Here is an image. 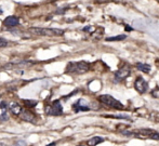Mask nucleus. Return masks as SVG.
Listing matches in <instances>:
<instances>
[{"mask_svg": "<svg viewBox=\"0 0 159 146\" xmlns=\"http://www.w3.org/2000/svg\"><path fill=\"white\" fill-rule=\"evenodd\" d=\"M23 103H24L25 106L28 108L36 107L37 104H38V102L35 101V100H23Z\"/></svg>", "mask_w": 159, "mask_h": 146, "instance_id": "nucleus-15", "label": "nucleus"}, {"mask_svg": "<svg viewBox=\"0 0 159 146\" xmlns=\"http://www.w3.org/2000/svg\"><path fill=\"white\" fill-rule=\"evenodd\" d=\"M122 134L127 135V136H132L136 137V139H142V140H155L159 141V132L155 131L153 129H138L132 132H127L122 131Z\"/></svg>", "mask_w": 159, "mask_h": 146, "instance_id": "nucleus-1", "label": "nucleus"}, {"mask_svg": "<svg viewBox=\"0 0 159 146\" xmlns=\"http://www.w3.org/2000/svg\"><path fill=\"white\" fill-rule=\"evenodd\" d=\"M75 93H77V90L76 91H74V92H72L69 95H67V96H64V98H70V96H73V95H75Z\"/></svg>", "mask_w": 159, "mask_h": 146, "instance_id": "nucleus-22", "label": "nucleus"}, {"mask_svg": "<svg viewBox=\"0 0 159 146\" xmlns=\"http://www.w3.org/2000/svg\"><path fill=\"white\" fill-rule=\"evenodd\" d=\"M157 1H158V2H159V0H157Z\"/></svg>", "mask_w": 159, "mask_h": 146, "instance_id": "nucleus-27", "label": "nucleus"}, {"mask_svg": "<svg viewBox=\"0 0 159 146\" xmlns=\"http://www.w3.org/2000/svg\"><path fill=\"white\" fill-rule=\"evenodd\" d=\"M1 13H2V10H1V9H0V14H1Z\"/></svg>", "mask_w": 159, "mask_h": 146, "instance_id": "nucleus-25", "label": "nucleus"}, {"mask_svg": "<svg viewBox=\"0 0 159 146\" xmlns=\"http://www.w3.org/2000/svg\"><path fill=\"white\" fill-rule=\"evenodd\" d=\"M78 146H84V145H78Z\"/></svg>", "mask_w": 159, "mask_h": 146, "instance_id": "nucleus-26", "label": "nucleus"}, {"mask_svg": "<svg viewBox=\"0 0 159 146\" xmlns=\"http://www.w3.org/2000/svg\"><path fill=\"white\" fill-rule=\"evenodd\" d=\"M134 88L138 93H145L147 91L148 84H147V82L145 81L144 78L138 77L134 81Z\"/></svg>", "mask_w": 159, "mask_h": 146, "instance_id": "nucleus-7", "label": "nucleus"}, {"mask_svg": "<svg viewBox=\"0 0 159 146\" xmlns=\"http://www.w3.org/2000/svg\"><path fill=\"white\" fill-rule=\"evenodd\" d=\"M10 112H11L14 116H18V115H21L23 110H22V107L20 104H18V103H12V104L10 105Z\"/></svg>", "mask_w": 159, "mask_h": 146, "instance_id": "nucleus-13", "label": "nucleus"}, {"mask_svg": "<svg viewBox=\"0 0 159 146\" xmlns=\"http://www.w3.org/2000/svg\"><path fill=\"white\" fill-rule=\"evenodd\" d=\"M99 101L104 104L107 107L114 108V109H123L125 106H123L121 103H120L118 100L114 98L111 95H108V94H104V95H100L99 96Z\"/></svg>", "mask_w": 159, "mask_h": 146, "instance_id": "nucleus-4", "label": "nucleus"}, {"mask_svg": "<svg viewBox=\"0 0 159 146\" xmlns=\"http://www.w3.org/2000/svg\"><path fill=\"white\" fill-rule=\"evenodd\" d=\"M103 117H106V118H117V119L130 120V117L128 116V115H103Z\"/></svg>", "mask_w": 159, "mask_h": 146, "instance_id": "nucleus-17", "label": "nucleus"}, {"mask_svg": "<svg viewBox=\"0 0 159 146\" xmlns=\"http://www.w3.org/2000/svg\"><path fill=\"white\" fill-rule=\"evenodd\" d=\"M73 109L75 113H79V112H88L90 109V106L87 103V101H84V98H80L73 105Z\"/></svg>", "mask_w": 159, "mask_h": 146, "instance_id": "nucleus-6", "label": "nucleus"}, {"mask_svg": "<svg viewBox=\"0 0 159 146\" xmlns=\"http://www.w3.org/2000/svg\"><path fill=\"white\" fill-rule=\"evenodd\" d=\"M90 69V64L88 62L81 61L77 63H69L66 67V73H77V74H84L89 72Z\"/></svg>", "mask_w": 159, "mask_h": 146, "instance_id": "nucleus-3", "label": "nucleus"}, {"mask_svg": "<svg viewBox=\"0 0 159 146\" xmlns=\"http://www.w3.org/2000/svg\"><path fill=\"white\" fill-rule=\"evenodd\" d=\"M90 29H91V26H87L84 28V32H88V30H90Z\"/></svg>", "mask_w": 159, "mask_h": 146, "instance_id": "nucleus-23", "label": "nucleus"}, {"mask_svg": "<svg viewBox=\"0 0 159 146\" xmlns=\"http://www.w3.org/2000/svg\"><path fill=\"white\" fill-rule=\"evenodd\" d=\"M9 119V115L7 114V112H3L1 115H0V120L1 121H6V120Z\"/></svg>", "mask_w": 159, "mask_h": 146, "instance_id": "nucleus-19", "label": "nucleus"}, {"mask_svg": "<svg viewBox=\"0 0 159 146\" xmlns=\"http://www.w3.org/2000/svg\"><path fill=\"white\" fill-rule=\"evenodd\" d=\"M33 65V62H29V61H21V62L18 63H9L2 67L4 69H13V68H25V67H28V66Z\"/></svg>", "mask_w": 159, "mask_h": 146, "instance_id": "nucleus-8", "label": "nucleus"}, {"mask_svg": "<svg viewBox=\"0 0 159 146\" xmlns=\"http://www.w3.org/2000/svg\"><path fill=\"white\" fill-rule=\"evenodd\" d=\"M135 66H136V68H138V70H141V72L145 73V74H148V73L150 72V66L148 65V64H144V63H136Z\"/></svg>", "mask_w": 159, "mask_h": 146, "instance_id": "nucleus-14", "label": "nucleus"}, {"mask_svg": "<svg viewBox=\"0 0 159 146\" xmlns=\"http://www.w3.org/2000/svg\"><path fill=\"white\" fill-rule=\"evenodd\" d=\"M127 38V35H118V36H114V37H108L106 38V41H121V40H125Z\"/></svg>", "mask_w": 159, "mask_h": 146, "instance_id": "nucleus-16", "label": "nucleus"}, {"mask_svg": "<svg viewBox=\"0 0 159 146\" xmlns=\"http://www.w3.org/2000/svg\"><path fill=\"white\" fill-rule=\"evenodd\" d=\"M104 141H105V139L102 136H93L88 141L87 144H88V146H96V145H99V144L103 143Z\"/></svg>", "mask_w": 159, "mask_h": 146, "instance_id": "nucleus-12", "label": "nucleus"}, {"mask_svg": "<svg viewBox=\"0 0 159 146\" xmlns=\"http://www.w3.org/2000/svg\"><path fill=\"white\" fill-rule=\"evenodd\" d=\"M30 34L38 36H62L64 30L59 28H41V27H30L28 29Z\"/></svg>", "mask_w": 159, "mask_h": 146, "instance_id": "nucleus-2", "label": "nucleus"}, {"mask_svg": "<svg viewBox=\"0 0 159 146\" xmlns=\"http://www.w3.org/2000/svg\"><path fill=\"white\" fill-rule=\"evenodd\" d=\"M21 118H22V120H24V121H27V122H35L36 116H35V114L32 113L30 110H24V112H22V114H21Z\"/></svg>", "mask_w": 159, "mask_h": 146, "instance_id": "nucleus-11", "label": "nucleus"}, {"mask_svg": "<svg viewBox=\"0 0 159 146\" xmlns=\"http://www.w3.org/2000/svg\"><path fill=\"white\" fill-rule=\"evenodd\" d=\"M129 75H130V68L125 66V67H121V68H119L117 72L115 73V78L117 80H123L127 77H129Z\"/></svg>", "mask_w": 159, "mask_h": 146, "instance_id": "nucleus-9", "label": "nucleus"}, {"mask_svg": "<svg viewBox=\"0 0 159 146\" xmlns=\"http://www.w3.org/2000/svg\"><path fill=\"white\" fill-rule=\"evenodd\" d=\"M15 145L16 146H26V143H25L24 141H18Z\"/></svg>", "mask_w": 159, "mask_h": 146, "instance_id": "nucleus-21", "label": "nucleus"}, {"mask_svg": "<svg viewBox=\"0 0 159 146\" xmlns=\"http://www.w3.org/2000/svg\"><path fill=\"white\" fill-rule=\"evenodd\" d=\"M7 107H8V103L7 102H1L0 103V108L1 109H7Z\"/></svg>", "mask_w": 159, "mask_h": 146, "instance_id": "nucleus-20", "label": "nucleus"}, {"mask_svg": "<svg viewBox=\"0 0 159 146\" xmlns=\"http://www.w3.org/2000/svg\"><path fill=\"white\" fill-rule=\"evenodd\" d=\"M18 23H20V20H18V16H15V15H10L8 18L3 21V25L6 27H15L18 26Z\"/></svg>", "mask_w": 159, "mask_h": 146, "instance_id": "nucleus-10", "label": "nucleus"}, {"mask_svg": "<svg viewBox=\"0 0 159 146\" xmlns=\"http://www.w3.org/2000/svg\"><path fill=\"white\" fill-rule=\"evenodd\" d=\"M56 145V142H53V143H50V144H48L47 146H55Z\"/></svg>", "mask_w": 159, "mask_h": 146, "instance_id": "nucleus-24", "label": "nucleus"}, {"mask_svg": "<svg viewBox=\"0 0 159 146\" xmlns=\"http://www.w3.org/2000/svg\"><path fill=\"white\" fill-rule=\"evenodd\" d=\"M9 45V41L4 38H0V48H4Z\"/></svg>", "mask_w": 159, "mask_h": 146, "instance_id": "nucleus-18", "label": "nucleus"}, {"mask_svg": "<svg viewBox=\"0 0 159 146\" xmlns=\"http://www.w3.org/2000/svg\"><path fill=\"white\" fill-rule=\"evenodd\" d=\"M45 114L49 116H61L63 114V107L61 105L60 101H53L50 105L45 106Z\"/></svg>", "mask_w": 159, "mask_h": 146, "instance_id": "nucleus-5", "label": "nucleus"}]
</instances>
